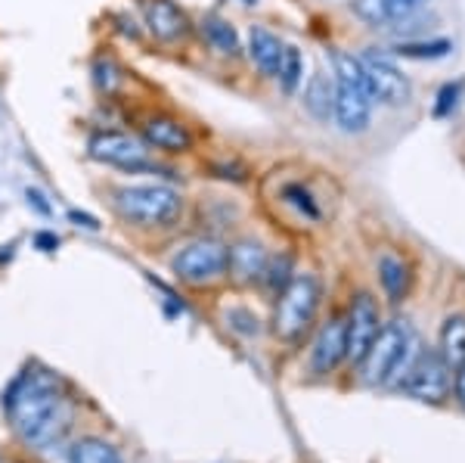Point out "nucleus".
Listing matches in <instances>:
<instances>
[{
  "mask_svg": "<svg viewBox=\"0 0 465 463\" xmlns=\"http://www.w3.org/2000/svg\"><path fill=\"white\" fill-rule=\"evenodd\" d=\"M4 408L13 432L37 451L56 445L74 420L72 401L63 395L59 377H54L50 370L22 373L10 386V392L4 395Z\"/></svg>",
  "mask_w": 465,
  "mask_h": 463,
  "instance_id": "nucleus-1",
  "label": "nucleus"
},
{
  "mask_svg": "<svg viewBox=\"0 0 465 463\" xmlns=\"http://www.w3.org/2000/svg\"><path fill=\"white\" fill-rule=\"evenodd\" d=\"M335 63V109H332V118L339 125V131L344 134H363L370 128L372 122V100L370 94V81H366V72L360 65V56L354 54H335L332 56Z\"/></svg>",
  "mask_w": 465,
  "mask_h": 463,
  "instance_id": "nucleus-2",
  "label": "nucleus"
},
{
  "mask_svg": "<svg viewBox=\"0 0 465 463\" xmlns=\"http://www.w3.org/2000/svg\"><path fill=\"white\" fill-rule=\"evenodd\" d=\"M412 330L407 320H391L385 324L376 336V342L370 346V352L360 361V370H363V379L370 386H381V383H391V386H401L403 377H407L412 357Z\"/></svg>",
  "mask_w": 465,
  "mask_h": 463,
  "instance_id": "nucleus-3",
  "label": "nucleus"
},
{
  "mask_svg": "<svg viewBox=\"0 0 465 463\" xmlns=\"http://www.w3.org/2000/svg\"><path fill=\"white\" fill-rule=\"evenodd\" d=\"M115 208L137 227H171L183 215V196L168 184H127L115 190Z\"/></svg>",
  "mask_w": 465,
  "mask_h": 463,
  "instance_id": "nucleus-4",
  "label": "nucleus"
},
{
  "mask_svg": "<svg viewBox=\"0 0 465 463\" xmlns=\"http://www.w3.org/2000/svg\"><path fill=\"white\" fill-rule=\"evenodd\" d=\"M322 298V283L317 274H295L286 287L280 289V302L273 311V330L280 339L298 342L311 330L313 317H317Z\"/></svg>",
  "mask_w": 465,
  "mask_h": 463,
  "instance_id": "nucleus-5",
  "label": "nucleus"
},
{
  "mask_svg": "<svg viewBox=\"0 0 465 463\" xmlns=\"http://www.w3.org/2000/svg\"><path fill=\"white\" fill-rule=\"evenodd\" d=\"M230 246L214 240V237H199V240L183 243L171 258V271L190 287H205L221 277H227Z\"/></svg>",
  "mask_w": 465,
  "mask_h": 463,
  "instance_id": "nucleus-6",
  "label": "nucleus"
},
{
  "mask_svg": "<svg viewBox=\"0 0 465 463\" xmlns=\"http://www.w3.org/2000/svg\"><path fill=\"white\" fill-rule=\"evenodd\" d=\"M360 65L366 72V81H370V94L372 100L381 103V106H407L412 100V81L410 75L397 65V59L385 50H363L360 54Z\"/></svg>",
  "mask_w": 465,
  "mask_h": 463,
  "instance_id": "nucleus-7",
  "label": "nucleus"
},
{
  "mask_svg": "<svg viewBox=\"0 0 465 463\" xmlns=\"http://www.w3.org/2000/svg\"><path fill=\"white\" fill-rule=\"evenodd\" d=\"M87 153L90 159L96 162H106V166H115V168H124V171H164L149 159V146L146 140L134 137V134H124V131H96L90 134L87 140ZM171 175V171H164ZM174 177V175H171Z\"/></svg>",
  "mask_w": 465,
  "mask_h": 463,
  "instance_id": "nucleus-8",
  "label": "nucleus"
},
{
  "mask_svg": "<svg viewBox=\"0 0 465 463\" xmlns=\"http://www.w3.org/2000/svg\"><path fill=\"white\" fill-rule=\"evenodd\" d=\"M447 361L440 357V352L434 348V352H419L412 357L407 377H403L401 389L412 395V398L419 401H431V405H440V401H447L450 395V383H453V377H450Z\"/></svg>",
  "mask_w": 465,
  "mask_h": 463,
  "instance_id": "nucleus-9",
  "label": "nucleus"
},
{
  "mask_svg": "<svg viewBox=\"0 0 465 463\" xmlns=\"http://www.w3.org/2000/svg\"><path fill=\"white\" fill-rule=\"evenodd\" d=\"M381 330V317H379V305L370 293H360L351 302V311L344 317V361L357 364L366 357L370 346L376 342V336Z\"/></svg>",
  "mask_w": 465,
  "mask_h": 463,
  "instance_id": "nucleus-10",
  "label": "nucleus"
},
{
  "mask_svg": "<svg viewBox=\"0 0 465 463\" xmlns=\"http://www.w3.org/2000/svg\"><path fill=\"white\" fill-rule=\"evenodd\" d=\"M431 0H351V13L370 28H391L416 19Z\"/></svg>",
  "mask_w": 465,
  "mask_h": 463,
  "instance_id": "nucleus-11",
  "label": "nucleus"
},
{
  "mask_svg": "<svg viewBox=\"0 0 465 463\" xmlns=\"http://www.w3.org/2000/svg\"><path fill=\"white\" fill-rule=\"evenodd\" d=\"M143 22L149 35L162 44H180L193 32V22L174 0H143Z\"/></svg>",
  "mask_w": 465,
  "mask_h": 463,
  "instance_id": "nucleus-12",
  "label": "nucleus"
},
{
  "mask_svg": "<svg viewBox=\"0 0 465 463\" xmlns=\"http://www.w3.org/2000/svg\"><path fill=\"white\" fill-rule=\"evenodd\" d=\"M143 140L146 146H155L162 153H190L193 149L190 128L171 116H149L143 122Z\"/></svg>",
  "mask_w": 465,
  "mask_h": 463,
  "instance_id": "nucleus-13",
  "label": "nucleus"
},
{
  "mask_svg": "<svg viewBox=\"0 0 465 463\" xmlns=\"http://www.w3.org/2000/svg\"><path fill=\"white\" fill-rule=\"evenodd\" d=\"M344 361V317H329L311 348L313 373H332Z\"/></svg>",
  "mask_w": 465,
  "mask_h": 463,
  "instance_id": "nucleus-14",
  "label": "nucleus"
},
{
  "mask_svg": "<svg viewBox=\"0 0 465 463\" xmlns=\"http://www.w3.org/2000/svg\"><path fill=\"white\" fill-rule=\"evenodd\" d=\"M267 249L258 240H239L230 246L227 258V274L236 283H254L264 277L267 271Z\"/></svg>",
  "mask_w": 465,
  "mask_h": 463,
  "instance_id": "nucleus-15",
  "label": "nucleus"
},
{
  "mask_svg": "<svg viewBox=\"0 0 465 463\" xmlns=\"http://www.w3.org/2000/svg\"><path fill=\"white\" fill-rule=\"evenodd\" d=\"M282 50H286V44H282L273 32H267L264 25L249 28V56L264 78H276V75H280Z\"/></svg>",
  "mask_w": 465,
  "mask_h": 463,
  "instance_id": "nucleus-16",
  "label": "nucleus"
},
{
  "mask_svg": "<svg viewBox=\"0 0 465 463\" xmlns=\"http://www.w3.org/2000/svg\"><path fill=\"white\" fill-rule=\"evenodd\" d=\"M304 109L317 122H329L335 109V78L326 72H313L304 87Z\"/></svg>",
  "mask_w": 465,
  "mask_h": 463,
  "instance_id": "nucleus-17",
  "label": "nucleus"
},
{
  "mask_svg": "<svg viewBox=\"0 0 465 463\" xmlns=\"http://www.w3.org/2000/svg\"><path fill=\"white\" fill-rule=\"evenodd\" d=\"M440 357L447 361L450 370H456L460 364H465V317L453 315L444 320L440 327Z\"/></svg>",
  "mask_w": 465,
  "mask_h": 463,
  "instance_id": "nucleus-18",
  "label": "nucleus"
},
{
  "mask_svg": "<svg viewBox=\"0 0 465 463\" xmlns=\"http://www.w3.org/2000/svg\"><path fill=\"white\" fill-rule=\"evenodd\" d=\"M379 283L391 302H401L410 289V267L403 265V258L388 256L385 252V256L379 258Z\"/></svg>",
  "mask_w": 465,
  "mask_h": 463,
  "instance_id": "nucleus-19",
  "label": "nucleus"
},
{
  "mask_svg": "<svg viewBox=\"0 0 465 463\" xmlns=\"http://www.w3.org/2000/svg\"><path fill=\"white\" fill-rule=\"evenodd\" d=\"M202 35L208 37V44L223 56H239L242 54V41H239L236 28L221 16H205L202 19Z\"/></svg>",
  "mask_w": 465,
  "mask_h": 463,
  "instance_id": "nucleus-20",
  "label": "nucleus"
},
{
  "mask_svg": "<svg viewBox=\"0 0 465 463\" xmlns=\"http://www.w3.org/2000/svg\"><path fill=\"white\" fill-rule=\"evenodd\" d=\"M72 463H124V460L106 438L87 436V438H81V442H74Z\"/></svg>",
  "mask_w": 465,
  "mask_h": 463,
  "instance_id": "nucleus-21",
  "label": "nucleus"
},
{
  "mask_svg": "<svg viewBox=\"0 0 465 463\" xmlns=\"http://www.w3.org/2000/svg\"><path fill=\"white\" fill-rule=\"evenodd\" d=\"M280 87L282 94H295L298 85L304 81V56L298 47H286L282 50V63H280Z\"/></svg>",
  "mask_w": 465,
  "mask_h": 463,
  "instance_id": "nucleus-22",
  "label": "nucleus"
},
{
  "mask_svg": "<svg viewBox=\"0 0 465 463\" xmlns=\"http://www.w3.org/2000/svg\"><path fill=\"white\" fill-rule=\"evenodd\" d=\"M94 85H96V91H100V94L112 96V94L118 91V87L124 85L122 65H118L112 56H96V63H94Z\"/></svg>",
  "mask_w": 465,
  "mask_h": 463,
  "instance_id": "nucleus-23",
  "label": "nucleus"
},
{
  "mask_svg": "<svg viewBox=\"0 0 465 463\" xmlns=\"http://www.w3.org/2000/svg\"><path fill=\"white\" fill-rule=\"evenodd\" d=\"M453 50L450 41H429V44H416V41H407L397 47V56H410V59H440Z\"/></svg>",
  "mask_w": 465,
  "mask_h": 463,
  "instance_id": "nucleus-24",
  "label": "nucleus"
},
{
  "mask_svg": "<svg viewBox=\"0 0 465 463\" xmlns=\"http://www.w3.org/2000/svg\"><path fill=\"white\" fill-rule=\"evenodd\" d=\"M282 196H286V203L295 206L302 215H307V218H313V221L320 218V206L313 203V193L307 190L304 184H286V190H282Z\"/></svg>",
  "mask_w": 465,
  "mask_h": 463,
  "instance_id": "nucleus-25",
  "label": "nucleus"
},
{
  "mask_svg": "<svg viewBox=\"0 0 465 463\" xmlns=\"http://www.w3.org/2000/svg\"><path fill=\"white\" fill-rule=\"evenodd\" d=\"M289 271H292V258L289 256H282V258H276L273 265L267 261V271H264V277L270 280V287H286V283L292 280L289 277Z\"/></svg>",
  "mask_w": 465,
  "mask_h": 463,
  "instance_id": "nucleus-26",
  "label": "nucleus"
},
{
  "mask_svg": "<svg viewBox=\"0 0 465 463\" xmlns=\"http://www.w3.org/2000/svg\"><path fill=\"white\" fill-rule=\"evenodd\" d=\"M462 85H444V91L438 94V106H434V116H450L460 103Z\"/></svg>",
  "mask_w": 465,
  "mask_h": 463,
  "instance_id": "nucleus-27",
  "label": "nucleus"
},
{
  "mask_svg": "<svg viewBox=\"0 0 465 463\" xmlns=\"http://www.w3.org/2000/svg\"><path fill=\"white\" fill-rule=\"evenodd\" d=\"M25 199H28V206H32L35 212L44 215V218H47V215H54V206H50L47 196H44L41 190H35V186H28V190H25Z\"/></svg>",
  "mask_w": 465,
  "mask_h": 463,
  "instance_id": "nucleus-28",
  "label": "nucleus"
},
{
  "mask_svg": "<svg viewBox=\"0 0 465 463\" xmlns=\"http://www.w3.org/2000/svg\"><path fill=\"white\" fill-rule=\"evenodd\" d=\"M69 221L78 224V227H84V230H100V221H96L94 215H87V212H78V208H72V212H69Z\"/></svg>",
  "mask_w": 465,
  "mask_h": 463,
  "instance_id": "nucleus-29",
  "label": "nucleus"
},
{
  "mask_svg": "<svg viewBox=\"0 0 465 463\" xmlns=\"http://www.w3.org/2000/svg\"><path fill=\"white\" fill-rule=\"evenodd\" d=\"M453 395H456V401H460V405L465 408V364H460V367L453 370Z\"/></svg>",
  "mask_w": 465,
  "mask_h": 463,
  "instance_id": "nucleus-30",
  "label": "nucleus"
},
{
  "mask_svg": "<svg viewBox=\"0 0 465 463\" xmlns=\"http://www.w3.org/2000/svg\"><path fill=\"white\" fill-rule=\"evenodd\" d=\"M35 246L41 252H56L59 249V237L56 234H47V230H41V234L35 237Z\"/></svg>",
  "mask_w": 465,
  "mask_h": 463,
  "instance_id": "nucleus-31",
  "label": "nucleus"
}]
</instances>
